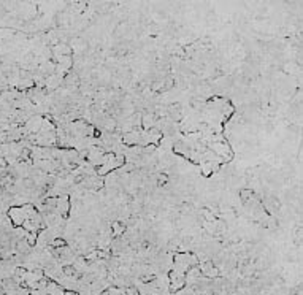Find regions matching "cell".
I'll list each match as a JSON object with an SVG mask.
<instances>
[{"instance_id":"1","label":"cell","mask_w":303,"mask_h":295,"mask_svg":"<svg viewBox=\"0 0 303 295\" xmlns=\"http://www.w3.org/2000/svg\"><path fill=\"white\" fill-rule=\"evenodd\" d=\"M91 157H94V156L89 154V159H91ZM97 157H100V156H97ZM94 159H95V157H94ZM94 159H92V160H94ZM98 162H100V163H105V159H98ZM95 163H97V159H95Z\"/></svg>"}]
</instances>
